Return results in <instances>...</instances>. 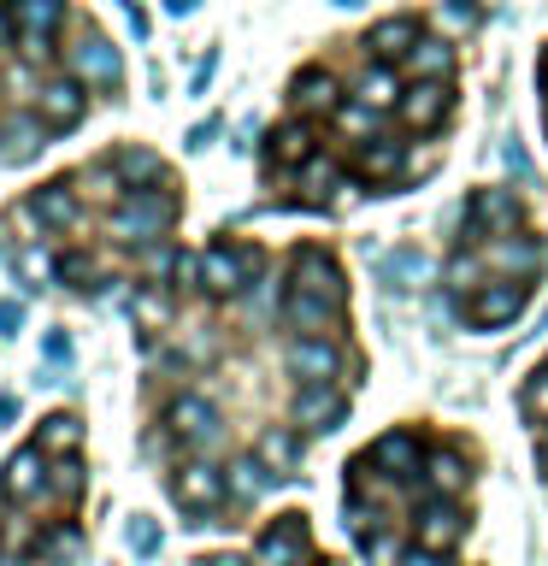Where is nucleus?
Masks as SVG:
<instances>
[{
    "label": "nucleus",
    "instance_id": "473e14b6",
    "mask_svg": "<svg viewBox=\"0 0 548 566\" xmlns=\"http://www.w3.org/2000/svg\"><path fill=\"white\" fill-rule=\"evenodd\" d=\"M48 495H53V502H65V507L83 502V460L77 454H65L60 467L48 472Z\"/></svg>",
    "mask_w": 548,
    "mask_h": 566
},
{
    "label": "nucleus",
    "instance_id": "c9c22d12",
    "mask_svg": "<svg viewBox=\"0 0 548 566\" xmlns=\"http://www.w3.org/2000/svg\"><path fill=\"white\" fill-rule=\"evenodd\" d=\"M0 142H7V159H30L35 148H42V130H35L30 118H7L0 124Z\"/></svg>",
    "mask_w": 548,
    "mask_h": 566
},
{
    "label": "nucleus",
    "instance_id": "bb28decb",
    "mask_svg": "<svg viewBox=\"0 0 548 566\" xmlns=\"http://www.w3.org/2000/svg\"><path fill=\"white\" fill-rule=\"evenodd\" d=\"M449 295L454 301H466V295H477L489 283V260H484V248H454V260H449Z\"/></svg>",
    "mask_w": 548,
    "mask_h": 566
},
{
    "label": "nucleus",
    "instance_id": "0eeeda50",
    "mask_svg": "<svg viewBox=\"0 0 548 566\" xmlns=\"http://www.w3.org/2000/svg\"><path fill=\"white\" fill-rule=\"evenodd\" d=\"M230 495V472H219L212 460H183L171 472V502L189 507V513H212Z\"/></svg>",
    "mask_w": 548,
    "mask_h": 566
},
{
    "label": "nucleus",
    "instance_id": "7c9ffc66",
    "mask_svg": "<svg viewBox=\"0 0 548 566\" xmlns=\"http://www.w3.org/2000/svg\"><path fill=\"white\" fill-rule=\"evenodd\" d=\"M35 449L42 454H77L83 449V419L77 413H48L42 431H35Z\"/></svg>",
    "mask_w": 548,
    "mask_h": 566
},
{
    "label": "nucleus",
    "instance_id": "ddd939ff",
    "mask_svg": "<svg viewBox=\"0 0 548 566\" xmlns=\"http://www.w3.org/2000/svg\"><path fill=\"white\" fill-rule=\"evenodd\" d=\"M342 313H348V301L313 295V290H289V301H283V318H289L295 331H307V336H336L342 331Z\"/></svg>",
    "mask_w": 548,
    "mask_h": 566
},
{
    "label": "nucleus",
    "instance_id": "e433bc0d",
    "mask_svg": "<svg viewBox=\"0 0 548 566\" xmlns=\"http://www.w3.org/2000/svg\"><path fill=\"white\" fill-rule=\"evenodd\" d=\"M360 555H366V566H401V555H407V548H401V537H396V531H371V537H360Z\"/></svg>",
    "mask_w": 548,
    "mask_h": 566
},
{
    "label": "nucleus",
    "instance_id": "f3484780",
    "mask_svg": "<svg viewBox=\"0 0 548 566\" xmlns=\"http://www.w3.org/2000/svg\"><path fill=\"white\" fill-rule=\"evenodd\" d=\"M301 555H307V520H301V513H283V520L260 537V560L265 566H301Z\"/></svg>",
    "mask_w": 548,
    "mask_h": 566
},
{
    "label": "nucleus",
    "instance_id": "2f4dec72",
    "mask_svg": "<svg viewBox=\"0 0 548 566\" xmlns=\"http://www.w3.org/2000/svg\"><path fill=\"white\" fill-rule=\"evenodd\" d=\"M383 277L396 283V290H419V283L431 277V254H424V248H396V254H383Z\"/></svg>",
    "mask_w": 548,
    "mask_h": 566
},
{
    "label": "nucleus",
    "instance_id": "39448f33",
    "mask_svg": "<svg viewBox=\"0 0 548 566\" xmlns=\"http://www.w3.org/2000/svg\"><path fill=\"white\" fill-rule=\"evenodd\" d=\"M466 531H472V520H466V507H460L454 495H419V507H413L419 548H442V555H449Z\"/></svg>",
    "mask_w": 548,
    "mask_h": 566
},
{
    "label": "nucleus",
    "instance_id": "5fc2aeb1",
    "mask_svg": "<svg viewBox=\"0 0 548 566\" xmlns=\"http://www.w3.org/2000/svg\"><path fill=\"white\" fill-rule=\"evenodd\" d=\"M342 7H360V0H342Z\"/></svg>",
    "mask_w": 548,
    "mask_h": 566
},
{
    "label": "nucleus",
    "instance_id": "864d4df0",
    "mask_svg": "<svg viewBox=\"0 0 548 566\" xmlns=\"http://www.w3.org/2000/svg\"><path fill=\"white\" fill-rule=\"evenodd\" d=\"M537 460H542V472H548V424H542V437H537Z\"/></svg>",
    "mask_w": 548,
    "mask_h": 566
},
{
    "label": "nucleus",
    "instance_id": "a878e982",
    "mask_svg": "<svg viewBox=\"0 0 548 566\" xmlns=\"http://www.w3.org/2000/svg\"><path fill=\"white\" fill-rule=\"evenodd\" d=\"M419 18H389V24H378L366 35V48H371V60H383V65H396V60H407V48L419 42Z\"/></svg>",
    "mask_w": 548,
    "mask_h": 566
},
{
    "label": "nucleus",
    "instance_id": "4be33fe9",
    "mask_svg": "<svg viewBox=\"0 0 548 566\" xmlns=\"http://www.w3.org/2000/svg\"><path fill=\"white\" fill-rule=\"evenodd\" d=\"M77 184L71 177H53V184H42L30 195V212H35V224H48V230H71L77 224V195H71Z\"/></svg>",
    "mask_w": 548,
    "mask_h": 566
},
{
    "label": "nucleus",
    "instance_id": "412c9836",
    "mask_svg": "<svg viewBox=\"0 0 548 566\" xmlns=\"http://www.w3.org/2000/svg\"><path fill=\"white\" fill-rule=\"evenodd\" d=\"M295 290L348 301V283H342V272H336V260L325 254V248H301V254H295Z\"/></svg>",
    "mask_w": 548,
    "mask_h": 566
},
{
    "label": "nucleus",
    "instance_id": "ea45409f",
    "mask_svg": "<svg viewBox=\"0 0 548 566\" xmlns=\"http://www.w3.org/2000/svg\"><path fill=\"white\" fill-rule=\"evenodd\" d=\"M519 407H525L530 419H542V424H548V366L530 371V384L519 389Z\"/></svg>",
    "mask_w": 548,
    "mask_h": 566
},
{
    "label": "nucleus",
    "instance_id": "8fccbe9b",
    "mask_svg": "<svg viewBox=\"0 0 548 566\" xmlns=\"http://www.w3.org/2000/svg\"><path fill=\"white\" fill-rule=\"evenodd\" d=\"M194 7H201V0H166V12H171V18H189Z\"/></svg>",
    "mask_w": 548,
    "mask_h": 566
},
{
    "label": "nucleus",
    "instance_id": "c03bdc74",
    "mask_svg": "<svg viewBox=\"0 0 548 566\" xmlns=\"http://www.w3.org/2000/svg\"><path fill=\"white\" fill-rule=\"evenodd\" d=\"M18 272H24V277H48V272H60V265H53V260L42 254V248H30V254L18 260Z\"/></svg>",
    "mask_w": 548,
    "mask_h": 566
},
{
    "label": "nucleus",
    "instance_id": "2eb2a0df",
    "mask_svg": "<svg viewBox=\"0 0 548 566\" xmlns=\"http://www.w3.org/2000/svg\"><path fill=\"white\" fill-rule=\"evenodd\" d=\"M0 495H7V502H42L48 495V454L35 449V442L0 467Z\"/></svg>",
    "mask_w": 548,
    "mask_h": 566
},
{
    "label": "nucleus",
    "instance_id": "4c0bfd02",
    "mask_svg": "<svg viewBox=\"0 0 548 566\" xmlns=\"http://www.w3.org/2000/svg\"><path fill=\"white\" fill-rule=\"evenodd\" d=\"M378 118H383V113H371L366 101H348L342 113H336V130H348V136L366 142V136H378Z\"/></svg>",
    "mask_w": 548,
    "mask_h": 566
},
{
    "label": "nucleus",
    "instance_id": "a19ab883",
    "mask_svg": "<svg viewBox=\"0 0 548 566\" xmlns=\"http://www.w3.org/2000/svg\"><path fill=\"white\" fill-rule=\"evenodd\" d=\"M301 184H307V189L318 195V201H325V195L336 189V166H330V159H318V154H313L307 166H301Z\"/></svg>",
    "mask_w": 548,
    "mask_h": 566
},
{
    "label": "nucleus",
    "instance_id": "603ef678",
    "mask_svg": "<svg viewBox=\"0 0 548 566\" xmlns=\"http://www.w3.org/2000/svg\"><path fill=\"white\" fill-rule=\"evenodd\" d=\"M207 566H254V560H242V555H219V560H207Z\"/></svg>",
    "mask_w": 548,
    "mask_h": 566
},
{
    "label": "nucleus",
    "instance_id": "aec40b11",
    "mask_svg": "<svg viewBox=\"0 0 548 566\" xmlns=\"http://www.w3.org/2000/svg\"><path fill=\"white\" fill-rule=\"evenodd\" d=\"M401 95H407L401 71H396V65H383V60H371V65L360 71V83H354V101H366L371 113H396Z\"/></svg>",
    "mask_w": 548,
    "mask_h": 566
},
{
    "label": "nucleus",
    "instance_id": "1a4fd4ad",
    "mask_svg": "<svg viewBox=\"0 0 548 566\" xmlns=\"http://www.w3.org/2000/svg\"><path fill=\"white\" fill-rule=\"evenodd\" d=\"M484 260H489V272H502V277L537 283L542 265H548V248H542V237H530V230H513V237H495L484 248Z\"/></svg>",
    "mask_w": 548,
    "mask_h": 566
},
{
    "label": "nucleus",
    "instance_id": "f257e3e1",
    "mask_svg": "<svg viewBox=\"0 0 548 566\" xmlns=\"http://www.w3.org/2000/svg\"><path fill=\"white\" fill-rule=\"evenodd\" d=\"M177 224V195L171 184H154V189H136L130 201H118L113 212H106V230H113L118 242H159L166 230Z\"/></svg>",
    "mask_w": 548,
    "mask_h": 566
},
{
    "label": "nucleus",
    "instance_id": "7ed1b4c3",
    "mask_svg": "<svg viewBox=\"0 0 548 566\" xmlns=\"http://www.w3.org/2000/svg\"><path fill=\"white\" fill-rule=\"evenodd\" d=\"M166 431H171V454L219 449V442H224V419H219V407H212L207 396H171Z\"/></svg>",
    "mask_w": 548,
    "mask_h": 566
},
{
    "label": "nucleus",
    "instance_id": "6ab92c4d",
    "mask_svg": "<svg viewBox=\"0 0 548 566\" xmlns=\"http://www.w3.org/2000/svg\"><path fill=\"white\" fill-rule=\"evenodd\" d=\"M12 18H18V35H24V42H53V35L65 30L71 7L65 0H12Z\"/></svg>",
    "mask_w": 548,
    "mask_h": 566
},
{
    "label": "nucleus",
    "instance_id": "5701e85b",
    "mask_svg": "<svg viewBox=\"0 0 548 566\" xmlns=\"http://www.w3.org/2000/svg\"><path fill=\"white\" fill-rule=\"evenodd\" d=\"M419 484L431 490V495H466V484H472V467L460 460L454 449H436V454H424V467H419Z\"/></svg>",
    "mask_w": 548,
    "mask_h": 566
},
{
    "label": "nucleus",
    "instance_id": "f8f14e48",
    "mask_svg": "<svg viewBox=\"0 0 548 566\" xmlns=\"http://www.w3.org/2000/svg\"><path fill=\"white\" fill-rule=\"evenodd\" d=\"M449 106H454V83L449 77H424V83H413L401 95L396 113H401L407 130H436V124L449 118Z\"/></svg>",
    "mask_w": 548,
    "mask_h": 566
},
{
    "label": "nucleus",
    "instance_id": "423d86ee",
    "mask_svg": "<svg viewBox=\"0 0 548 566\" xmlns=\"http://www.w3.org/2000/svg\"><path fill=\"white\" fill-rule=\"evenodd\" d=\"M260 272V254L242 242H224V248H207L201 254V290L207 295H242Z\"/></svg>",
    "mask_w": 548,
    "mask_h": 566
},
{
    "label": "nucleus",
    "instance_id": "20e7f679",
    "mask_svg": "<svg viewBox=\"0 0 548 566\" xmlns=\"http://www.w3.org/2000/svg\"><path fill=\"white\" fill-rule=\"evenodd\" d=\"M525 301H530V283L525 277H495L477 295L460 301V313H466L477 331H502V325H513V318L525 313Z\"/></svg>",
    "mask_w": 548,
    "mask_h": 566
},
{
    "label": "nucleus",
    "instance_id": "49530a36",
    "mask_svg": "<svg viewBox=\"0 0 548 566\" xmlns=\"http://www.w3.org/2000/svg\"><path fill=\"white\" fill-rule=\"evenodd\" d=\"M401 566H449V555H442V548H407Z\"/></svg>",
    "mask_w": 548,
    "mask_h": 566
},
{
    "label": "nucleus",
    "instance_id": "58836bf2",
    "mask_svg": "<svg viewBox=\"0 0 548 566\" xmlns=\"http://www.w3.org/2000/svg\"><path fill=\"white\" fill-rule=\"evenodd\" d=\"M95 272H101V260H95V254H65L53 277L71 283V290H95Z\"/></svg>",
    "mask_w": 548,
    "mask_h": 566
},
{
    "label": "nucleus",
    "instance_id": "79ce46f5",
    "mask_svg": "<svg viewBox=\"0 0 548 566\" xmlns=\"http://www.w3.org/2000/svg\"><path fill=\"white\" fill-rule=\"evenodd\" d=\"M124 543H130L136 555H159V525L154 520H124Z\"/></svg>",
    "mask_w": 548,
    "mask_h": 566
},
{
    "label": "nucleus",
    "instance_id": "72a5a7b5",
    "mask_svg": "<svg viewBox=\"0 0 548 566\" xmlns=\"http://www.w3.org/2000/svg\"><path fill=\"white\" fill-rule=\"evenodd\" d=\"M35 548H42V560H48V566H71V560H83V537H77V531H65V525H48Z\"/></svg>",
    "mask_w": 548,
    "mask_h": 566
},
{
    "label": "nucleus",
    "instance_id": "a211bd4d",
    "mask_svg": "<svg viewBox=\"0 0 548 566\" xmlns=\"http://www.w3.org/2000/svg\"><path fill=\"white\" fill-rule=\"evenodd\" d=\"M371 467H389V478H419L424 467V449H419V437L413 431H383L378 442H371Z\"/></svg>",
    "mask_w": 548,
    "mask_h": 566
},
{
    "label": "nucleus",
    "instance_id": "393cba45",
    "mask_svg": "<svg viewBox=\"0 0 548 566\" xmlns=\"http://www.w3.org/2000/svg\"><path fill=\"white\" fill-rule=\"evenodd\" d=\"M449 71H454V48L442 42V35H419V42L407 48V60H401V77H413V83L449 77Z\"/></svg>",
    "mask_w": 548,
    "mask_h": 566
},
{
    "label": "nucleus",
    "instance_id": "c85d7f7f",
    "mask_svg": "<svg viewBox=\"0 0 548 566\" xmlns=\"http://www.w3.org/2000/svg\"><path fill=\"white\" fill-rule=\"evenodd\" d=\"M113 166H118L124 184H130V195L136 189H154V184H171V171L159 166L154 148H124V154H113Z\"/></svg>",
    "mask_w": 548,
    "mask_h": 566
},
{
    "label": "nucleus",
    "instance_id": "37998d69",
    "mask_svg": "<svg viewBox=\"0 0 548 566\" xmlns=\"http://www.w3.org/2000/svg\"><path fill=\"white\" fill-rule=\"evenodd\" d=\"M24 318H30V307H24L18 295L0 301V336H18V331H24Z\"/></svg>",
    "mask_w": 548,
    "mask_h": 566
},
{
    "label": "nucleus",
    "instance_id": "f03ea898",
    "mask_svg": "<svg viewBox=\"0 0 548 566\" xmlns=\"http://www.w3.org/2000/svg\"><path fill=\"white\" fill-rule=\"evenodd\" d=\"M513 230H525V207L513 189H477L460 212V248H484L489 237H513Z\"/></svg>",
    "mask_w": 548,
    "mask_h": 566
},
{
    "label": "nucleus",
    "instance_id": "cd10ccee",
    "mask_svg": "<svg viewBox=\"0 0 548 566\" xmlns=\"http://www.w3.org/2000/svg\"><path fill=\"white\" fill-rule=\"evenodd\" d=\"M272 484H283V472H272L260 454L230 460V495H236V502H260V495L272 490Z\"/></svg>",
    "mask_w": 548,
    "mask_h": 566
},
{
    "label": "nucleus",
    "instance_id": "a18cd8bd",
    "mask_svg": "<svg viewBox=\"0 0 548 566\" xmlns=\"http://www.w3.org/2000/svg\"><path fill=\"white\" fill-rule=\"evenodd\" d=\"M42 354H48L53 366H60V360L71 366V336H65V331H48V343H42Z\"/></svg>",
    "mask_w": 548,
    "mask_h": 566
},
{
    "label": "nucleus",
    "instance_id": "3c124183",
    "mask_svg": "<svg viewBox=\"0 0 548 566\" xmlns=\"http://www.w3.org/2000/svg\"><path fill=\"white\" fill-rule=\"evenodd\" d=\"M18 419V396H0V424H12Z\"/></svg>",
    "mask_w": 548,
    "mask_h": 566
},
{
    "label": "nucleus",
    "instance_id": "9b49d317",
    "mask_svg": "<svg viewBox=\"0 0 548 566\" xmlns=\"http://www.w3.org/2000/svg\"><path fill=\"white\" fill-rule=\"evenodd\" d=\"M289 106L301 118H336L342 113V77L336 71H325V65H313V71H301V77L289 83Z\"/></svg>",
    "mask_w": 548,
    "mask_h": 566
},
{
    "label": "nucleus",
    "instance_id": "b1692460",
    "mask_svg": "<svg viewBox=\"0 0 548 566\" xmlns=\"http://www.w3.org/2000/svg\"><path fill=\"white\" fill-rule=\"evenodd\" d=\"M354 171H360L366 184H396V177H401V142L366 136L360 148H354Z\"/></svg>",
    "mask_w": 548,
    "mask_h": 566
},
{
    "label": "nucleus",
    "instance_id": "dca6fc26",
    "mask_svg": "<svg viewBox=\"0 0 548 566\" xmlns=\"http://www.w3.org/2000/svg\"><path fill=\"white\" fill-rule=\"evenodd\" d=\"M342 413H348L342 384H301L295 389V424H307V431H336Z\"/></svg>",
    "mask_w": 548,
    "mask_h": 566
},
{
    "label": "nucleus",
    "instance_id": "09e8293b",
    "mask_svg": "<svg viewBox=\"0 0 548 566\" xmlns=\"http://www.w3.org/2000/svg\"><path fill=\"white\" fill-rule=\"evenodd\" d=\"M212 136H219V118H207V124H201V130H194V136H189V148H207V142H212Z\"/></svg>",
    "mask_w": 548,
    "mask_h": 566
},
{
    "label": "nucleus",
    "instance_id": "4468645a",
    "mask_svg": "<svg viewBox=\"0 0 548 566\" xmlns=\"http://www.w3.org/2000/svg\"><path fill=\"white\" fill-rule=\"evenodd\" d=\"M342 348H336V336H301L289 348V371L301 384H342Z\"/></svg>",
    "mask_w": 548,
    "mask_h": 566
},
{
    "label": "nucleus",
    "instance_id": "6e6552de",
    "mask_svg": "<svg viewBox=\"0 0 548 566\" xmlns=\"http://www.w3.org/2000/svg\"><path fill=\"white\" fill-rule=\"evenodd\" d=\"M71 71L88 83V88H101V95H118L124 88V60H118V48L106 42L101 30H88L77 48H71Z\"/></svg>",
    "mask_w": 548,
    "mask_h": 566
},
{
    "label": "nucleus",
    "instance_id": "f704fd0d",
    "mask_svg": "<svg viewBox=\"0 0 548 566\" xmlns=\"http://www.w3.org/2000/svg\"><path fill=\"white\" fill-rule=\"evenodd\" d=\"M295 454H301V442H295L289 431H265V437H260V460H265L272 472H283V478H289Z\"/></svg>",
    "mask_w": 548,
    "mask_h": 566
},
{
    "label": "nucleus",
    "instance_id": "9d476101",
    "mask_svg": "<svg viewBox=\"0 0 548 566\" xmlns=\"http://www.w3.org/2000/svg\"><path fill=\"white\" fill-rule=\"evenodd\" d=\"M35 106H42L48 130H71V124H83V113H88V83L77 77V71H60V77L42 83Z\"/></svg>",
    "mask_w": 548,
    "mask_h": 566
},
{
    "label": "nucleus",
    "instance_id": "c756f323",
    "mask_svg": "<svg viewBox=\"0 0 548 566\" xmlns=\"http://www.w3.org/2000/svg\"><path fill=\"white\" fill-rule=\"evenodd\" d=\"M265 159H272V171H277V166H307V159H313L307 124H277L272 142H265Z\"/></svg>",
    "mask_w": 548,
    "mask_h": 566
},
{
    "label": "nucleus",
    "instance_id": "de8ad7c7",
    "mask_svg": "<svg viewBox=\"0 0 548 566\" xmlns=\"http://www.w3.org/2000/svg\"><path fill=\"white\" fill-rule=\"evenodd\" d=\"M18 42V18H12V0H0V53Z\"/></svg>",
    "mask_w": 548,
    "mask_h": 566
}]
</instances>
